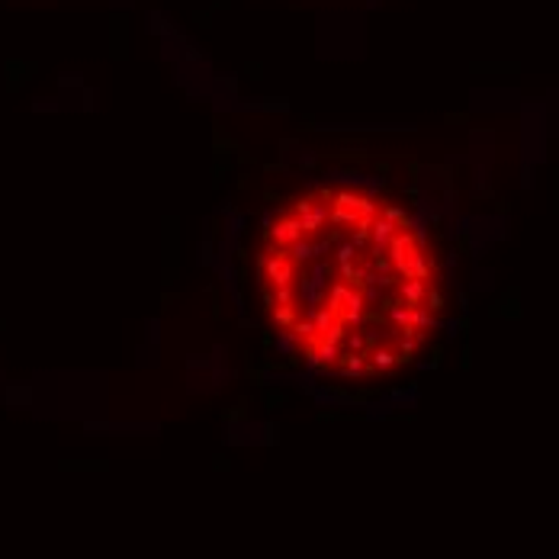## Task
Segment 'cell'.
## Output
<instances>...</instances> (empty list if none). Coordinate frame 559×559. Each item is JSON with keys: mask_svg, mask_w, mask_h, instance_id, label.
Listing matches in <instances>:
<instances>
[{"mask_svg": "<svg viewBox=\"0 0 559 559\" xmlns=\"http://www.w3.org/2000/svg\"><path fill=\"white\" fill-rule=\"evenodd\" d=\"M267 235L277 241V248H293L296 241L306 238V231H302L299 216H280V219H273V222H270Z\"/></svg>", "mask_w": 559, "mask_h": 559, "instance_id": "1", "label": "cell"}, {"mask_svg": "<svg viewBox=\"0 0 559 559\" xmlns=\"http://www.w3.org/2000/svg\"><path fill=\"white\" fill-rule=\"evenodd\" d=\"M264 273H267V280H270L273 287H293V280H296V264L289 260V254H283V251H273V258H267V264H264Z\"/></svg>", "mask_w": 559, "mask_h": 559, "instance_id": "2", "label": "cell"}, {"mask_svg": "<svg viewBox=\"0 0 559 559\" xmlns=\"http://www.w3.org/2000/svg\"><path fill=\"white\" fill-rule=\"evenodd\" d=\"M299 222H302V231H306V238H315L318 231L325 229V225L331 222V206H325V203H315L309 212H302L299 216Z\"/></svg>", "mask_w": 559, "mask_h": 559, "instance_id": "3", "label": "cell"}, {"mask_svg": "<svg viewBox=\"0 0 559 559\" xmlns=\"http://www.w3.org/2000/svg\"><path fill=\"white\" fill-rule=\"evenodd\" d=\"M398 299L405 302V306L412 309H421L427 299V287H425V280H405L402 287H398Z\"/></svg>", "mask_w": 559, "mask_h": 559, "instance_id": "4", "label": "cell"}, {"mask_svg": "<svg viewBox=\"0 0 559 559\" xmlns=\"http://www.w3.org/2000/svg\"><path fill=\"white\" fill-rule=\"evenodd\" d=\"M312 325H315V331H318V335L325 338V335H328V331L338 325V315L331 312L328 306H322V309H315V312H312Z\"/></svg>", "mask_w": 559, "mask_h": 559, "instance_id": "5", "label": "cell"}, {"mask_svg": "<svg viewBox=\"0 0 559 559\" xmlns=\"http://www.w3.org/2000/svg\"><path fill=\"white\" fill-rule=\"evenodd\" d=\"M347 296H350V287H347V283H335V287L328 289V302H325V306H328L335 315H341L344 306H347Z\"/></svg>", "mask_w": 559, "mask_h": 559, "instance_id": "6", "label": "cell"}, {"mask_svg": "<svg viewBox=\"0 0 559 559\" xmlns=\"http://www.w3.org/2000/svg\"><path fill=\"white\" fill-rule=\"evenodd\" d=\"M273 322H277L283 331H289L296 325V306H277L273 309Z\"/></svg>", "mask_w": 559, "mask_h": 559, "instance_id": "7", "label": "cell"}, {"mask_svg": "<svg viewBox=\"0 0 559 559\" xmlns=\"http://www.w3.org/2000/svg\"><path fill=\"white\" fill-rule=\"evenodd\" d=\"M373 360H376L379 370H392V367H396V354H392V350H376Z\"/></svg>", "mask_w": 559, "mask_h": 559, "instance_id": "8", "label": "cell"}, {"mask_svg": "<svg viewBox=\"0 0 559 559\" xmlns=\"http://www.w3.org/2000/svg\"><path fill=\"white\" fill-rule=\"evenodd\" d=\"M425 309H427V312H441V309H444V296H441V293H434V289H427Z\"/></svg>", "mask_w": 559, "mask_h": 559, "instance_id": "9", "label": "cell"}, {"mask_svg": "<svg viewBox=\"0 0 559 559\" xmlns=\"http://www.w3.org/2000/svg\"><path fill=\"white\" fill-rule=\"evenodd\" d=\"M335 258H338V264H354V258H357V248H354V245H341V248H338V254H335Z\"/></svg>", "mask_w": 559, "mask_h": 559, "instance_id": "10", "label": "cell"}, {"mask_svg": "<svg viewBox=\"0 0 559 559\" xmlns=\"http://www.w3.org/2000/svg\"><path fill=\"white\" fill-rule=\"evenodd\" d=\"M277 306H293V287H280L277 289Z\"/></svg>", "mask_w": 559, "mask_h": 559, "instance_id": "11", "label": "cell"}]
</instances>
